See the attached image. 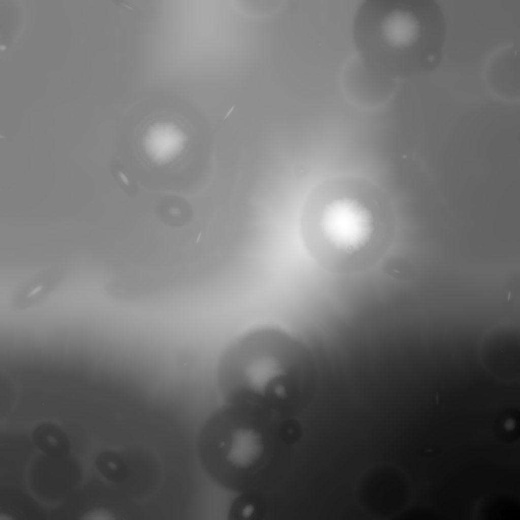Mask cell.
<instances>
[{
	"label": "cell",
	"mask_w": 520,
	"mask_h": 520,
	"mask_svg": "<svg viewBox=\"0 0 520 520\" xmlns=\"http://www.w3.org/2000/svg\"><path fill=\"white\" fill-rule=\"evenodd\" d=\"M399 481L398 471L391 465H377L365 471L356 488L361 508L376 517L394 516L399 508Z\"/></svg>",
	"instance_id": "7a4b0ae2"
},
{
	"label": "cell",
	"mask_w": 520,
	"mask_h": 520,
	"mask_svg": "<svg viewBox=\"0 0 520 520\" xmlns=\"http://www.w3.org/2000/svg\"><path fill=\"white\" fill-rule=\"evenodd\" d=\"M57 278L54 274H45L29 283L16 297L13 303L17 309L31 305L49 291L54 286Z\"/></svg>",
	"instance_id": "3957f363"
},
{
	"label": "cell",
	"mask_w": 520,
	"mask_h": 520,
	"mask_svg": "<svg viewBox=\"0 0 520 520\" xmlns=\"http://www.w3.org/2000/svg\"><path fill=\"white\" fill-rule=\"evenodd\" d=\"M260 505L256 499L250 497L241 499L232 508L231 516L235 519H253L259 516Z\"/></svg>",
	"instance_id": "277c9868"
},
{
	"label": "cell",
	"mask_w": 520,
	"mask_h": 520,
	"mask_svg": "<svg viewBox=\"0 0 520 520\" xmlns=\"http://www.w3.org/2000/svg\"><path fill=\"white\" fill-rule=\"evenodd\" d=\"M275 427L271 422L238 415L216 416L201 442L205 464L221 482L246 489L273 464L279 451L276 442L282 438L280 428Z\"/></svg>",
	"instance_id": "6da1fadb"
}]
</instances>
